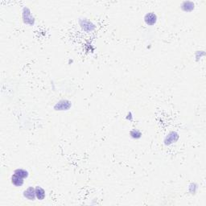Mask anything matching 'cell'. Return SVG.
Instances as JSON below:
<instances>
[{"mask_svg":"<svg viewBox=\"0 0 206 206\" xmlns=\"http://www.w3.org/2000/svg\"><path fill=\"white\" fill-rule=\"evenodd\" d=\"M168 142H166L167 144H170V143H173V142H176L178 139V135L175 132H171L168 135Z\"/></svg>","mask_w":206,"mask_h":206,"instance_id":"cell-8","label":"cell"},{"mask_svg":"<svg viewBox=\"0 0 206 206\" xmlns=\"http://www.w3.org/2000/svg\"><path fill=\"white\" fill-rule=\"evenodd\" d=\"M28 11V8H24V10H23V19H24V22L27 23H29V21L28 20H30L31 21V23H33L32 21H33V17H32V16H31V13H30V11Z\"/></svg>","mask_w":206,"mask_h":206,"instance_id":"cell-6","label":"cell"},{"mask_svg":"<svg viewBox=\"0 0 206 206\" xmlns=\"http://www.w3.org/2000/svg\"><path fill=\"white\" fill-rule=\"evenodd\" d=\"M11 183H12L13 185H15L16 187H21L23 184V178L20 177L19 176L16 174H14L11 176Z\"/></svg>","mask_w":206,"mask_h":206,"instance_id":"cell-3","label":"cell"},{"mask_svg":"<svg viewBox=\"0 0 206 206\" xmlns=\"http://www.w3.org/2000/svg\"><path fill=\"white\" fill-rule=\"evenodd\" d=\"M71 106V103L67 100H63L60 101L55 105V109L57 110H66L68 109H69Z\"/></svg>","mask_w":206,"mask_h":206,"instance_id":"cell-2","label":"cell"},{"mask_svg":"<svg viewBox=\"0 0 206 206\" xmlns=\"http://www.w3.org/2000/svg\"><path fill=\"white\" fill-rule=\"evenodd\" d=\"M144 19H145V22H146L147 24L148 25H154L156 22V19H157V17H156V15L154 14L152 12L147 13L145 17H144Z\"/></svg>","mask_w":206,"mask_h":206,"instance_id":"cell-4","label":"cell"},{"mask_svg":"<svg viewBox=\"0 0 206 206\" xmlns=\"http://www.w3.org/2000/svg\"><path fill=\"white\" fill-rule=\"evenodd\" d=\"M35 196L38 200H44L45 198V191L40 186H37L35 188Z\"/></svg>","mask_w":206,"mask_h":206,"instance_id":"cell-5","label":"cell"},{"mask_svg":"<svg viewBox=\"0 0 206 206\" xmlns=\"http://www.w3.org/2000/svg\"><path fill=\"white\" fill-rule=\"evenodd\" d=\"M130 135H131V137L135 138V139H139L142 135H141V133H140L139 130H133L130 131Z\"/></svg>","mask_w":206,"mask_h":206,"instance_id":"cell-10","label":"cell"},{"mask_svg":"<svg viewBox=\"0 0 206 206\" xmlns=\"http://www.w3.org/2000/svg\"><path fill=\"white\" fill-rule=\"evenodd\" d=\"M14 173L16 175H18V176H19L20 177L23 178V179H25V178H27L28 176V171H26L25 169H22V168L16 169Z\"/></svg>","mask_w":206,"mask_h":206,"instance_id":"cell-7","label":"cell"},{"mask_svg":"<svg viewBox=\"0 0 206 206\" xmlns=\"http://www.w3.org/2000/svg\"><path fill=\"white\" fill-rule=\"evenodd\" d=\"M194 8V4L191 2H184L182 4V9L185 11H190Z\"/></svg>","mask_w":206,"mask_h":206,"instance_id":"cell-9","label":"cell"},{"mask_svg":"<svg viewBox=\"0 0 206 206\" xmlns=\"http://www.w3.org/2000/svg\"><path fill=\"white\" fill-rule=\"evenodd\" d=\"M23 197L29 200H34L36 198L35 189L34 188L29 187L23 192Z\"/></svg>","mask_w":206,"mask_h":206,"instance_id":"cell-1","label":"cell"}]
</instances>
